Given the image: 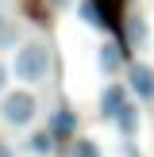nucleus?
<instances>
[{
  "mask_svg": "<svg viewBox=\"0 0 154 157\" xmlns=\"http://www.w3.org/2000/svg\"><path fill=\"white\" fill-rule=\"evenodd\" d=\"M127 42H131V46H139V50L150 42V27H146L143 15H127Z\"/></svg>",
  "mask_w": 154,
  "mask_h": 157,
  "instance_id": "obj_9",
  "label": "nucleus"
},
{
  "mask_svg": "<svg viewBox=\"0 0 154 157\" xmlns=\"http://www.w3.org/2000/svg\"><path fill=\"white\" fill-rule=\"evenodd\" d=\"M46 130H50L58 142L62 138H77V111L69 104H58L50 115H46Z\"/></svg>",
  "mask_w": 154,
  "mask_h": 157,
  "instance_id": "obj_7",
  "label": "nucleus"
},
{
  "mask_svg": "<svg viewBox=\"0 0 154 157\" xmlns=\"http://www.w3.org/2000/svg\"><path fill=\"white\" fill-rule=\"evenodd\" d=\"M8 77H12V65H4V61H0V96L8 92Z\"/></svg>",
  "mask_w": 154,
  "mask_h": 157,
  "instance_id": "obj_12",
  "label": "nucleus"
},
{
  "mask_svg": "<svg viewBox=\"0 0 154 157\" xmlns=\"http://www.w3.org/2000/svg\"><path fill=\"white\" fill-rule=\"evenodd\" d=\"M127 92L139 100V104H154V65L131 61L127 65Z\"/></svg>",
  "mask_w": 154,
  "mask_h": 157,
  "instance_id": "obj_3",
  "label": "nucleus"
},
{
  "mask_svg": "<svg viewBox=\"0 0 154 157\" xmlns=\"http://www.w3.org/2000/svg\"><path fill=\"white\" fill-rule=\"evenodd\" d=\"M38 115V96L31 88H15V92H4L0 96V123L12 130H23L31 127Z\"/></svg>",
  "mask_w": 154,
  "mask_h": 157,
  "instance_id": "obj_2",
  "label": "nucleus"
},
{
  "mask_svg": "<svg viewBox=\"0 0 154 157\" xmlns=\"http://www.w3.org/2000/svg\"><path fill=\"white\" fill-rule=\"evenodd\" d=\"M127 104H131V92H127V84H116V81H108L104 88H100V100H96V107H100V119H104V123H112V119H116V115H120Z\"/></svg>",
  "mask_w": 154,
  "mask_h": 157,
  "instance_id": "obj_5",
  "label": "nucleus"
},
{
  "mask_svg": "<svg viewBox=\"0 0 154 157\" xmlns=\"http://www.w3.org/2000/svg\"><path fill=\"white\" fill-rule=\"evenodd\" d=\"M96 65L104 77H116L120 69H127V42H120V38H104L96 50Z\"/></svg>",
  "mask_w": 154,
  "mask_h": 157,
  "instance_id": "obj_4",
  "label": "nucleus"
},
{
  "mask_svg": "<svg viewBox=\"0 0 154 157\" xmlns=\"http://www.w3.org/2000/svg\"><path fill=\"white\" fill-rule=\"evenodd\" d=\"M4 23H8V19H4V15H0V27H4Z\"/></svg>",
  "mask_w": 154,
  "mask_h": 157,
  "instance_id": "obj_15",
  "label": "nucleus"
},
{
  "mask_svg": "<svg viewBox=\"0 0 154 157\" xmlns=\"http://www.w3.org/2000/svg\"><path fill=\"white\" fill-rule=\"evenodd\" d=\"M69 157H104V153H100V146L92 142V138H77V142L69 146Z\"/></svg>",
  "mask_w": 154,
  "mask_h": 157,
  "instance_id": "obj_11",
  "label": "nucleus"
},
{
  "mask_svg": "<svg viewBox=\"0 0 154 157\" xmlns=\"http://www.w3.org/2000/svg\"><path fill=\"white\" fill-rule=\"evenodd\" d=\"M50 4H54V8H69L73 0H50Z\"/></svg>",
  "mask_w": 154,
  "mask_h": 157,
  "instance_id": "obj_13",
  "label": "nucleus"
},
{
  "mask_svg": "<svg viewBox=\"0 0 154 157\" xmlns=\"http://www.w3.org/2000/svg\"><path fill=\"white\" fill-rule=\"evenodd\" d=\"M112 123H116V130H120L123 138H131V134L139 130V104H127V107H123V111L116 115Z\"/></svg>",
  "mask_w": 154,
  "mask_h": 157,
  "instance_id": "obj_10",
  "label": "nucleus"
},
{
  "mask_svg": "<svg viewBox=\"0 0 154 157\" xmlns=\"http://www.w3.org/2000/svg\"><path fill=\"white\" fill-rule=\"evenodd\" d=\"M0 157H15V153H12V150H8V146H0Z\"/></svg>",
  "mask_w": 154,
  "mask_h": 157,
  "instance_id": "obj_14",
  "label": "nucleus"
},
{
  "mask_svg": "<svg viewBox=\"0 0 154 157\" xmlns=\"http://www.w3.org/2000/svg\"><path fill=\"white\" fill-rule=\"evenodd\" d=\"M46 73H50V46L43 38H27L12 58V77L23 84H38L46 81Z\"/></svg>",
  "mask_w": 154,
  "mask_h": 157,
  "instance_id": "obj_1",
  "label": "nucleus"
},
{
  "mask_svg": "<svg viewBox=\"0 0 154 157\" xmlns=\"http://www.w3.org/2000/svg\"><path fill=\"white\" fill-rule=\"evenodd\" d=\"M77 15H81L92 31H104V35L116 27V15H112V4H108V0H81V4H77Z\"/></svg>",
  "mask_w": 154,
  "mask_h": 157,
  "instance_id": "obj_6",
  "label": "nucleus"
},
{
  "mask_svg": "<svg viewBox=\"0 0 154 157\" xmlns=\"http://www.w3.org/2000/svg\"><path fill=\"white\" fill-rule=\"evenodd\" d=\"M27 150H31V153H35V157H50L54 150H58V138H54V134H50V130H46V127H43V130H35V134H31V138H27Z\"/></svg>",
  "mask_w": 154,
  "mask_h": 157,
  "instance_id": "obj_8",
  "label": "nucleus"
}]
</instances>
